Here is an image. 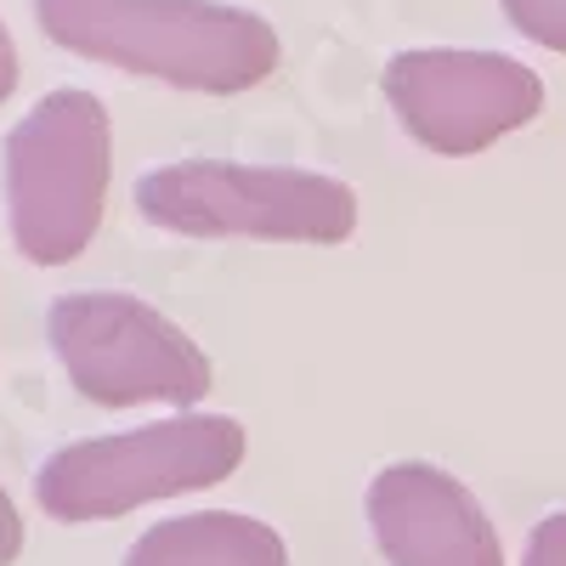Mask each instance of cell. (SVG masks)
<instances>
[{"label":"cell","instance_id":"6da1fadb","mask_svg":"<svg viewBox=\"0 0 566 566\" xmlns=\"http://www.w3.org/2000/svg\"><path fill=\"white\" fill-rule=\"evenodd\" d=\"M34 18L74 57L210 97L250 91L277 69L272 23L221 0H34Z\"/></svg>","mask_w":566,"mask_h":566},{"label":"cell","instance_id":"7a4b0ae2","mask_svg":"<svg viewBox=\"0 0 566 566\" xmlns=\"http://www.w3.org/2000/svg\"><path fill=\"white\" fill-rule=\"evenodd\" d=\"M136 216L181 239L346 244L357 232V193L295 165L181 159L136 181Z\"/></svg>","mask_w":566,"mask_h":566},{"label":"cell","instance_id":"3957f363","mask_svg":"<svg viewBox=\"0 0 566 566\" xmlns=\"http://www.w3.org/2000/svg\"><path fill=\"white\" fill-rule=\"evenodd\" d=\"M244 464V424L227 413H176L142 431L69 442L40 464L34 499L52 522H108L136 504L227 482Z\"/></svg>","mask_w":566,"mask_h":566},{"label":"cell","instance_id":"277c9868","mask_svg":"<svg viewBox=\"0 0 566 566\" xmlns=\"http://www.w3.org/2000/svg\"><path fill=\"white\" fill-rule=\"evenodd\" d=\"M114 170L108 108L91 91H52L7 136L12 239L34 266H69L103 227Z\"/></svg>","mask_w":566,"mask_h":566},{"label":"cell","instance_id":"5b68a950","mask_svg":"<svg viewBox=\"0 0 566 566\" xmlns=\"http://www.w3.org/2000/svg\"><path fill=\"white\" fill-rule=\"evenodd\" d=\"M45 335H52L69 386L103 408H142V402L193 408L216 380L193 335L136 295L114 290L63 295L45 317Z\"/></svg>","mask_w":566,"mask_h":566},{"label":"cell","instance_id":"8992f818","mask_svg":"<svg viewBox=\"0 0 566 566\" xmlns=\"http://www.w3.org/2000/svg\"><path fill=\"white\" fill-rule=\"evenodd\" d=\"M386 103L431 154L464 159L544 114V80L504 52L419 45L386 63Z\"/></svg>","mask_w":566,"mask_h":566},{"label":"cell","instance_id":"52a82bcc","mask_svg":"<svg viewBox=\"0 0 566 566\" xmlns=\"http://www.w3.org/2000/svg\"><path fill=\"white\" fill-rule=\"evenodd\" d=\"M368 527L391 566H504L499 527L459 476L402 459L368 488Z\"/></svg>","mask_w":566,"mask_h":566},{"label":"cell","instance_id":"ba28073f","mask_svg":"<svg viewBox=\"0 0 566 566\" xmlns=\"http://www.w3.org/2000/svg\"><path fill=\"white\" fill-rule=\"evenodd\" d=\"M125 566H290V549L255 515L199 510L148 527L130 544Z\"/></svg>","mask_w":566,"mask_h":566},{"label":"cell","instance_id":"9c48e42d","mask_svg":"<svg viewBox=\"0 0 566 566\" xmlns=\"http://www.w3.org/2000/svg\"><path fill=\"white\" fill-rule=\"evenodd\" d=\"M504 18L522 29L533 45L566 52V0H504Z\"/></svg>","mask_w":566,"mask_h":566},{"label":"cell","instance_id":"30bf717a","mask_svg":"<svg viewBox=\"0 0 566 566\" xmlns=\"http://www.w3.org/2000/svg\"><path fill=\"white\" fill-rule=\"evenodd\" d=\"M522 566H566V510H549L544 522L527 533Z\"/></svg>","mask_w":566,"mask_h":566},{"label":"cell","instance_id":"8fae6325","mask_svg":"<svg viewBox=\"0 0 566 566\" xmlns=\"http://www.w3.org/2000/svg\"><path fill=\"white\" fill-rule=\"evenodd\" d=\"M18 549H23V522H18L12 493L0 488V566H12V560H18Z\"/></svg>","mask_w":566,"mask_h":566},{"label":"cell","instance_id":"7c38bea8","mask_svg":"<svg viewBox=\"0 0 566 566\" xmlns=\"http://www.w3.org/2000/svg\"><path fill=\"white\" fill-rule=\"evenodd\" d=\"M12 85H18V45H12L7 23H0V103L12 97Z\"/></svg>","mask_w":566,"mask_h":566}]
</instances>
